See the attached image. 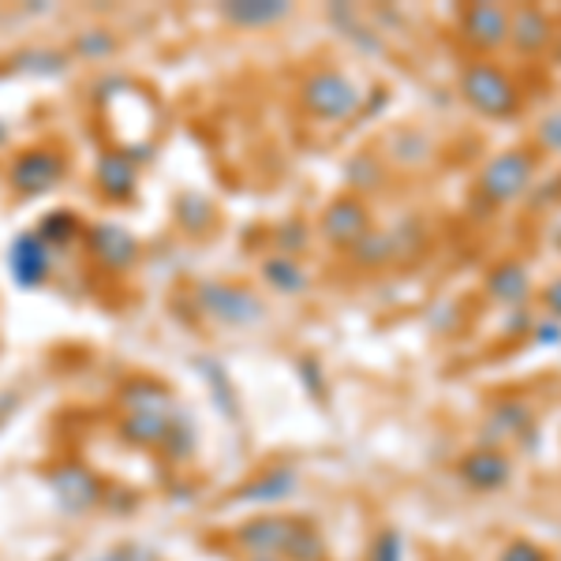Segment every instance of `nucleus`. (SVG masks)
Instances as JSON below:
<instances>
[{"label":"nucleus","mask_w":561,"mask_h":561,"mask_svg":"<svg viewBox=\"0 0 561 561\" xmlns=\"http://www.w3.org/2000/svg\"><path fill=\"white\" fill-rule=\"evenodd\" d=\"M71 173V158L57 142H31L15 150L4 165V184L15 198H42L53 195Z\"/></svg>","instance_id":"1"},{"label":"nucleus","mask_w":561,"mask_h":561,"mask_svg":"<svg viewBox=\"0 0 561 561\" xmlns=\"http://www.w3.org/2000/svg\"><path fill=\"white\" fill-rule=\"evenodd\" d=\"M195 311L217 325H229V330H248V325H259L266 319L262 296L255 288L237 285V280H198Z\"/></svg>","instance_id":"2"},{"label":"nucleus","mask_w":561,"mask_h":561,"mask_svg":"<svg viewBox=\"0 0 561 561\" xmlns=\"http://www.w3.org/2000/svg\"><path fill=\"white\" fill-rule=\"evenodd\" d=\"M45 486H49L53 505H57L65 517H87V513H94L98 505L105 502L102 476L76 457L53 465L49 472H45Z\"/></svg>","instance_id":"3"},{"label":"nucleus","mask_w":561,"mask_h":561,"mask_svg":"<svg viewBox=\"0 0 561 561\" xmlns=\"http://www.w3.org/2000/svg\"><path fill=\"white\" fill-rule=\"evenodd\" d=\"M300 105L319 121H348L364 105V90L337 68H322L300 83Z\"/></svg>","instance_id":"4"},{"label":"nucleus","mask_w":561,"mask_h":561,"mask_svg":"<svg viewBox=\"0 0 561 561\" xmlns=\"http://www.w3.org/2000/svg\"><path fill=\"white\" fill-rule=\"evenodd\" d=\"M460 94L483 116H513L520 108V94L513 87V79L502 68L486 65V60L460 71Z\"/></svg>","instance_id":"5"},{"label":"nucleus","mask_w":561,"mask_h":561,"mask_svg":"<svg viewBox=\"0 0 561 561\" xmlns=\"http://www.w3.org/2000/svg\"><path fill=\"white\" fill-rule=\"evenodd\" d=\"M83 251L90 266H98L102 274H128L142 255V243L121 221H94L83 232Z\"/></svg>","instance_id":"6"},{"label":"nucleus","mask_w":561,"mask_h":561,"mask_svg":"<svg viewBox=\"0 0 561 561\" xmlns=\"http://www.w3.org/2000/svg\"><path fill=\"white\" fill-rule=\"evenodd\" d=\"M4 262H8V277H12L15 288L38 293L42 285H49L57 255H53V248L34 229H20L12 237V243H8Z\"/></svg>","instance_id":"7"},{"label":"nucleus","mask_w":561,"mask_h":561,"mask_svg":"<svg viewBox=\"0 0 561 561\" xmlns=\"http://www.w3.org/2000/svg\"><path fill=\"white\" fill-rule=\"evenodd\" d=\"M304 520L285 517V513H259V517L243 520L237 531H232V542L243 550L248 558H277L285 561L288 547H293L296 531H300Z\"/></svg>","instance_id":"8"},{"label":"nucleus","mask_w":561,"mask_h":561,"mask_svg":"<svg viewBox=\"0 0 561 561\" xmlns=\"http://www.w3.org/2000/svg\"><path fill=\"white\" fill-rule=\"evenodd\" d=\"M531 176H536V165L524 150H505L491 158L479 173V192H483L491 203H513L531 187Z\"/></svg>","instance_id":"9"},{"label":"nucleus","mask_w":561,"mask_h":561,"mask_svg":"<svg viewBox=\"0 0 561 561\" xmlns=\"http://www.w3.org/2000/svg\"><path fill=\"white\" fill-rule=\"evenodd\" d=\"M94 192L113 206H124L139 195V165L124 150L108 147L94 161Z\"/></svg>","instance_id":"10"},{"label":"nucleus","mask_w":561,"mask_h":561,"mask_svg":"<svg viewBox=\"0 0 561 561\" xmlns=\"http://www.w3.org/2000/svg\"><path fill=\"white\" fill-rule=\"evenodd\" d=\"M296 491H300V472H296V468H288V465H274V468H266V472L251 476L240 491H232L229 502L255 505V510H270V505L288 502Z\"/></svg>","instance_id":"11"},{"label":"nucleus","mask_w":561,"mask_h":561,"mask_svg":"<svg viewBox=\"0 0 561 561\" xmlns=\"http://www.w3.org/2000/svg\"><path fill=\"white\" fill-rule=\"evenodd\" d=\"M370 232V225H367V210H364V203L359 198H333L330 206L322 210V237L333 243V248H356L359 240H364Z\"/></svg>","instance_id":"12"},{"label":"nucleus","mask_w":561,"mask_h":561,"mask_svg":"<svg viewBox=\"0 0 561 561\" xmlns=\"http://www.w3.org/2000/svg\"><path fill=\"white\" fill-rule=\"evenodd\" d=\"M457 472L472 491H502V486L513 479V460L497 446H483V449H472V454L460 457Z\"/></svg>","instance_id":"13"},{"label":"nucleus","mask_w":561,"mask_h":561,"mask_svg":"<svg viewBox=\"0 0 561 561\" xmlns=\"http://www.w3.org/2000/svg\"><path fill=\"white\" fill-rule=\"evenodd\" d=\"M460 31L476 49L491 53L510 42V12L502 4H472L460 12Z\"/></svg>","instance_id":"14"},{"label":"nucleus","mask_w":561,"mask_h":561,"mask_svg":"<svg viewBox=\"0 0 561 561\" xmlns=\"http://www.w3.org/2000/svg\"><path fill=\"white\" fill-rule=\"evenodd\" d=\"M217 15L240 31H266V26L285 23L293 15V4L288 0H225L217 4Z\"/></svg>","instance_id":"15"},{"label":"nucleus","mask_w":561,"mask_h":561,"mask_svg":"<svg viewBox=\"0 0 561 561\" xmlns=\"http://www.w3.org/2000/svg\"><path fill=\"white\" fill-rule=\"evenodd\" d=\"M116 404H121L124 415H131V412L169 415L173 412V393H169V386L158 382V378L131 375V378H124L121 389H116Z\"/></svg>","instance_id":"16"},{"label":"nucleus","mask_w":561,"mask_h":561,"mask_svg":"<svg viewBox=\"0 0 561 561\" xmlns=\"http://www.w3.org/2000/svg\"><path fill=\"white\" fill-rule=\"evenodd\" d=\"M8 71L26 79H65L71 71V53L53 45H23L8 57Z\"/></svg>","instance_id":"17"},{"label":"nucleus","mask_w":561,"mask_h":561,"mask_svg":"<svg viewBox=\"0 0 561 561\" xmlns=\"http://www.w3.org/2000/svg\"><path fill=\"white\" fill-rule=\"evenodd\" d=\"M169 427H173V412L169 415L131 412V415H121V423H116V438L128 442V446H135V449H161L169 438Z\"/></svg>","instance_id":"18"},{"label":"nucleus","mask_w":561,"mask_h":561,"mask_svg":"<svg viewBox=\"0 0 561 561\" xmlns=\"http://www.w3.org/2000/svg\"><path fill=\"white\" fill-rule=\"evenodd\" d=\"M34 232L49 243L53 255H60V251H71L76 243H83V217H79L76 210H68V206H53L49 214L38 217V225H34Z\"/></svg>","instance_id":"19"},{"label":"nucleus","mask_w":561,"mask_h":561,"mask_svg":"<svg viewBox=\"0 0 561 561\" xmlns=\"http://www.w3.org/2000/svg\"><path fill=\"white\" fill-rule=\"evenodd\" d=\"M510 42L520 53H539L554 42V23L547 20L542 8H517L510 12Z\"/></svg>","instance_id":"20"},{"label":"nucleus","mask_w":561,"mask_h":561,"mask_svg":"<svg viewBox=\"0 0 561 561\" xmlns=\"http://www.w3.org/2000/svg\"><path fill=\"white\" fill-rule=\"evenodd\" d=\"M531 423H536V415H531L528 404L517 401V397H510V401L494 404L491 420H486V438H494L497 449H502V442L524 438V434L531 431Z\"/></svg>","instance_id":"21"},{"label":"nucleus","mask_w":561,"mask_h":561,"mask_svg":"<svg viewBox=\"0 0 561 561\" xmlns=\"http://www.w3.org/2000/svg\"><path fill=\"white\" fill-rule=\"evenodd\" d=\"M528 288H531V280L520 262H502V266H494L491 277H486V293L502 307H524Z\"/></svg>","instance_id":"22"},{"label":"nucleus","mask_w":561,"mask_h":561,"mask_svg":"<svg viewBox=\"0 0 561 561\" xmlns=\"http://www.w3.org/2000/svg\"><path fill=\"white\" fill-rule=\"evenodd\" d=\"M173 221L180 232H187V237H206L217 221L214 203L203 192H180L173 203Z\"/></svg>","instance_id":"23"},{"label":"nucleus","mask_w":561,"mask_h":561,"mask_svg":"<svg viewBox=\"0 0 561 561\" xmlns=\"http://www.w3.org/2000/svg\"><path fill=\"white\" fill-rule=\"evenodd\" d=\"M71 60H87V65H102L121 53V38L108 26H83L71 34Z\"/></svg>","instance_id":"24"},{"label":"nucleus","mask_w":561,"mask_h":561,"mask_svg":"<svg viewBox=\"0 0 561 561\" xmlns=\"http://www.w3.org/2000/svg\"><path fill=\"white\" fill-rule=\"evenodd\" d=\"M262 280H266V285L274 288L277 296H304L307 285H311L307 270L296 259H288V255L262 259Z\"/></svg>","instance_id":"25"},{"label":"nucleus","mask_w":561,"mask_h":561,"mask_svg":"<svg viewBox=\"0 0 561 561\" xmlns=\"http://www.w3.org/2000/svg\"><path fill=\"white\" fill-rule=\"evenodd\" d=\"M198 378L210 389V401L217 404V412L229 415V420H240V404H237V389H232V378L225 375V367L217 364L214 356H198L195 359Z\"/></svg>","instance_id":"26"},{"label":"nucleus","mask_w":561,"mask_h":561,"mask_svg":"<svg viewBox=\"0 0 561 561\" xmlns=\"http://www.w3.org/2000/svg\"><path fill=\"white\" fill-rule=\"evenodd\" d=\"M161 454H165V460H173V465H184V460L195 454V423L187 420V415L173 412V427H169V438H165V446H161Z\"/></svg>","instance_id":"27"},{"label":"nucleus","mask_w":561,"mask_h":561,"mask_svg":"<svg viewBox=\"0 0 561 561\" xmlns=\"http://www.w3.org/2000/svg\"><path fill=\"white\" fill-rule=\"evenodd\" d=\"M124 94H135V83L124 71H102V76L90 83V105H98V108L121 102Z\"/></svg>","instance_id":"28"},{"label":"nucleus","mask_w":561,"mask_h":561,"mask_svg":"<svg viewBox=\"0 0 561 561\" xmlns=\"http://www.w3.org/2000/svg\"><path fill=\"white\" fill-rule=\"evenodd\" d=\"M307 243H311V229H307V221H300V217H288V221H280L274 229V248L280 255L296 259L300 251H307Z\"/></svg>","instance_id":"29"},{"label":"nucleus","mask_w":561,"mask_h":561,"mask_svg":"<svg viewBox=\"0 0 561 561\" xmlns=\"http://www.w3.org/2000/svg\"><path fill=\"white\" fill-rule=\"evenodd\" d=\"M393 251H397L393 232H367V237L352 248V259L364 262V266H378V262H386Z\"/></svg>","instance_id":"30"},{"label":"nucleus","mask_w":561,"mask_h":561,"mask_svg":"<svg viewBox=\"0 0 561 561\" xmlns=\"http://www.w3.org/2000/svg\"><path fill=\"white\" fill-rule=\"evenodd\" d=\"M325 554V547H322V536L311 528V524H300V531H296V539H293V547H288V554L285 561H322Z\"/></svg>","instance_id":"31"},{"label":"nucleus","mask_w":561,"mask_h":561,"mask_svg":"<svg viewBox=\"0 0 561 561\" xmlns=\"http://www.w3.org/2000/svg\"><path fill=\"white\" fill-rule=\"evenodd\" d=\"M348 180H352V187H359V192H370V187L382 180V165H378L370 153H359V158L348 165Z\"/></svg>","instance_id":"32"},{"label":"nucleus","mask_w":561,"mask_h":561,"mask_svg":"<svg viewBox=\"0 0 561 561\" xmlns=\"http://www.w3.org/2000/svg\"><path fill=\"white\" fill-rule=\"evenodd\" d=\"M370 561H404V539H401V531H393V528L378 531L375 547H370Z\"/></svg>","instance_id":"33"},{"label":"nucleus","mask_w":561,"mask_h":561,"mask_svg":"<svg viewBox=\"0 0 561 561\" xmlns=\"http://www.w3.org/2000/svg\"><path fill=\"white\" fill-rule=\"evenodd\" d=\"M90 561H158V554L142 542H121V547H108Z\"/></svg>","instance_id":"34"},{"label":"nucleus","mask_w":561,"mask_h":561,"mask_svg":"<svg viewBox=\"0 0 561 561\" xmlns=\"http://www.w3.org/2000/svg\"><path fill=\"white\" fill-rule=\"evenodd\" d=\"M102 505H108V510L116 513V517H128V513L139 505V494L135 491H128V486H105V502Z\"/></svg>","instance_id":"35"},{"label":"nucleus","mask_w":561,"mask_h":561,"mask_svg":"<svg viewBox=\"0 0 561 561\" xmlns=\"http://www.w3.org/2000/svg\"><path fill=\"white\" fill-rule=\"evenodd\" d=\"M497 561H547V554L536 547V542H528V539H513L510 547L502 550V558Z\"/></svg>","instance_id":"36"},{"label":"nucleus","mask_w":561,"mask_h":561,"mask_svg":"<svg viewBox=\"0 0 561 561\" xmlns=\"http://www.w3.org/2000/svg\"><path fill=\"white\" fill-rule=\"evenodd\" d=\"M539 142H542V147H547V150L561 153V113L547 116V121L539 124Z\"/></svg>","instance_id":"37"},{"label":"nucleus","mask_w":561,"mask_h":561,"mask_svg":"<svg viewBox=\"0 0 561 561\" xmlns=\"http://www.w3.org/2000/svg\"><path fill=\"white\" fill-rule=\"evenodd\" d=\"M23 409V393L20 389H0V427Z\"/></svg>","instance_id":"38"},{"label":"nucleus","mask_w":561,"mask_h":561,"mask_svg":"<svg viewBox=\"0 0 561 561\" xmlns=\"http://www.w3.org/2000/svg\"><path fill=\"white\" fill-rule=\"evenodd\" d=\"M542 304H547L550 319H558V322H561V277H558V280H550V285L542 288Z\"/></svg>","instance_id":"39"},{"label":"nucleus","mask_w":561,"mask_h":561,"mask_svg":"<svg viewBox=\"0 0 561 561\" xmlns=\"http://www.w3.org/2000/svg\"><path fill=\"white\" fill-rule=\"evenodd\" d=\"M296 370L304 375L307 389H311V393L319 397L322 393V378H319V367H314V359H300V364H296Z\"/></svg>","instance_id":"40"},{"label":"nucleus","mask_w":561,"mask_h":561,"mask_svg":"<svg viewBox=\"0 0 561 561\" xmlns=\"http://www.w3.org/2000/svg\"><path fill=\"white\" fill-rule=\"evenodd\" d=\"M536 341H539V345H558V341H561V322L558 319L536 322Z\"/></svg>","instance_id":"41"},{"label":"nucleus","mask_w":561,"mask_h":561,"mask_svg":"<svg viewBox=\"0 0 561 561\" xmlns=\"http://www.w3.org/2000/svg\"><path fill=\"white\" fill-rule=\"evenodd\" d=\"M23 15H53L57 12V4H49V0H31V4L20 8Z\"/></svg>","instance_id":"42"},{"label":"nucleus","mask_w":561,"mask_h":561,"mask_svg":"<svg viewBox=\"0 0 561 561\" xmlns=\"http://www.w3.org/2000/svg\"><path fill=\"white\" fill-rule=\"evenodd\" d=\"M8 142H12V124H8L4 116H0V150H4Z\"/></svg>","instance_id":"43"},{"label":"nucleus","mask_w":561,"mask_h":561,"mask_svg":"<svg viewBox=\"0 0 561 561\" xmlns=\"http://www.w3.org/2000/svg\"><path fill=\"white\" fill-rule=\"evenodd\" d=\"M49 561H68V554H53Z\"/></svg>","instance_id":"44"},{"label":"nucleus","mask_w":561,"mask_h":561,"mask_svg":"<svg viewBox=\"0 0 561 561\" xmlns=\"http://www.w3.org/2000/svg\"><path fill=\"white\" fill-rule=\"evenodd\" d=\"M248 561H277V558H248Z\"/></svg>","instance_id":"45"}]
</instances>
